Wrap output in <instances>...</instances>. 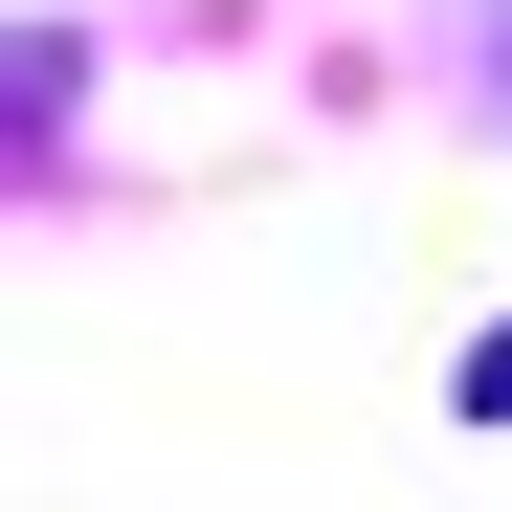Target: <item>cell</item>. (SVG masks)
<instances>
[{
	"mask_svg": "<svg viewBox=\"0 0 512 512\" xmlns=\"http://www.w3.org/2000/svg\"><path fill=\"white\" fill-rule=\"evenodd\" d=\"M446 401H468V423H512V312H490L468 357H446Z\"/></svg>",
	"mask_w": 512,
	"mask_h": 512,
	"instance_id": "6da1fadb",
	"label": "cell"
}]
</instances>
